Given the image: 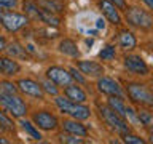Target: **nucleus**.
Here are the masks:
<instances>
[{"instance_id":"1","label":"nucleus","mask_w":153,"mask_h":144,"mask_svg":"<svg viewBox=\"0 0 153 144\" xmlns=\"http://www.w3.org/2000/svg\"><path fill=\"white\" fill-rule=\"evenodd\" d=\"M99 112H100V117L104 118V122L108 125V128L113 130L115 133L121 134V136H123V134H126V133H129L128 122L123 117H120V115L115 112L113 109H110L108 106H102V107H99Z\"/></svg>"},{"instance_id":"2","label":"nucleus","mask_w":153,"mask_h":144,"mask_svg":"<svg viewBox=\"0 0 153 144\" xmlns=\"http://www.w3.org/2000/svg\"><path fill=\"white\" fill-rule=\"evenodd\" d=\"M0 106L13 117H22L27 112L26 103L16 93H0Z\"/></svg>"},{"instance_id":"3","label":"nucleus","mask_w":153,"mask_h":144,"mask_svg":"<svg viewBox=\"0 0 153 144\" xmlns=\"http://www.w3.org/2000/svg\"><path fill=\"white\" fill-rule=\"evenodd\" d=\"M56 106L64 114L74 117L75 120H86V118H89V115H91L89 107H86V106H83L81 103H72V101L64 99V98H56Z\"/></svg>"},{"instance_id":"4","label":"nucleus","mask_w":153,"mask_h":144,"mask_svg":"<svg viewBox=\"0 0 153 144\" xmlns=\"http://www.w3.org/2000/svg\"><path fill=\"white\" fill-rule=\"evenodd\" d=\"M128 94L136 104H142L147 107L153 106V94L147 85L140 83H129L128 85Z\"/></svg>"},{"instance_id":"5","label":"nucleus","mask_w":153,"mask_h":144,"mask_svg":"<svg viewBox=\"0 0 153 144\" xmlns=\"http://www.w3.org/2000/svg\"><path fill=\"white\" fill-rule=\"evenodd\" d=\"M126 19H128V22L131 24V26L139 27V29H150L152 24H153V19L150 16V13L145 11V10L137 8V7L128 8Z\"/></svg>"},{"instance_id":"6","label":"nucleus","mask_w":153,"mask_h":144,"mask_svg":"<svg viewBox=\"0 0 153 144\" xmlns=\"http://www.w3.org/2000/svg\"><path fill=\"white\" fill-rule=\"evenodd\" d=\"M29 22V18L26 14L19 13H0V24L7 29L8 32H18L22 27H26Z\"/></svg>"},{"instance_id":"7","label":"nucleus","mask_w":153,"mask_h":144,"mask_svg":"<svg viewBox=\"0 0 153 144\" xmlns=\"http://www.w3.org/2000/svg\"><path fill=\"white\" fill-rule=\"evenodd\" d=\"M97 90L104 94H108V96H117V98H121L123 99V91H121V86H120L117 82L110 77H100L97 80Z\"/></svg>"},{"instance_id":"8","label":"nucleus","mask_w":153,"mask_h":144,"mask_svg":"<svg viewBox=\"0 0 153 144\" xmlns=\"http://www.w3.org/2000/svg\"><path fill=\"white\" fill-rule=\"evenodd\" d=\"M124 67L131 70L136 75H147L148 74V66L147 62L137 55H128L124 58Z\"/></svg>"},{"instance_id":"9","label":"nucleus","mask_w":153,"mask_h":144,"mask_svg":"<svg viewBox=\"0 0 153 144\" xmlns=\"http://www.w3.org/2000/svg\"><path fill=\"white\" fill-rule=\"evenodd\" d=\"M33 123L40 130H45V131L57 128V118L46 110H40V112L33 114Z\"/></svg>"},{"instance_id":"10","label":"nucleus","mask_w":153,"mask_h":144,"mask_svg":"<svg viewBox=\"0 0 153 144\" xmlns=\"http://www.w3.org/2000/svg\"><path fill=\"white\" fill-rule=\"evenodd\" d=\"M46 77L53 82V83L61 85V86H67V85H70V82H72V75L59 66L50 67V69L46 70Z\"/></svg>"},{"instance_id":"11","label":"nucleus","mask_w":153,"mask_h":144,"mask_svg":"<svg viewBox=\"0 0 153 144\" xmlns=\"http://www.w3.org/2000/svg\"><path fill=\"white\" fill-rule=\"evenodd\" d=\"M18 88L22 91L24 94H29V96H33V98H42L43 96V90H42V85L33 82L30 79H22L18 82Z\"/></svg>"},{"instance_id":"12","label":"nucleus","mask_w":153,"mask_h":144,"mask_svg":"<svg viewBox=\"0 0 153 144\" xmlns=\"http://www.w3.org/2000/svg\"><path fill=\"white\" fill-rule=\"evenodd\" d=\"M99 7H100V10H102V13L105 14V18H107L112 24H115V26L121 24V16H120L118 10L113 3H110L108 0H100Z\"/></svg>"},{"instance_id":"13","label":"nucleus","mask_w":153,"mask_h":144,"mask_svg":"<svg viewBox=\"0 0 153 144\" xmlns=\"http://www.w3.org/2000/svg\"><path fill=\"white\" fill-rule=\"evenodd\" d=\"M76 66L85 75H89V77H100L104 74V67L96 61H78Z\"/></svg>"},{"instance_id":"14","label":"nucleus","mask_w":153,"mask_h":144,"mask_svg":"<svg viewBox=\"0 0 153 144\" xmlns=\"http://www.w3.org/2000/svg\"><path fill=\"white\" fill-rule=\"evenodd\" d=\"M64 93L67 96V99L72 103H81L83 104L86 101V93L80 88L78 85H67V88L64 90Z\"/></svg>"},{"instance_id":"15","label":"nucleus","mask_w":153,"mask_h":144,"mask_svg":"<svg viewBox=\"0 0 153 144\" xmlns=\"http://www.w3.org/2000/svg\"><path fill=\"white\" fill-rule=\"evenodd\" d=\"M37 7L54 14H59L64 11V3L59 2V0H37Z\"/></svg>"},{"instance_id":"16","label":"nucleus","mask_w":153,"mask_h":144,"mask_svg":"<svg viewBox=\"0 0 153 144\" xmlns=\"http://www.w3.org/2000/svg\"><path fill=\"white\" fill-rule=\"evenodd\" d=\"M62 128L65 130L67 133H72V134H76V136H81L85 138L88 134V130L85 128V125H81L80 122H72V120H64L62 122Z\"/></svg>"},{"instance_id":"17","label":"nucleus","mask_w":153,"mask_h":144,"mask_svg":"<svg viewBox=\"0 0 153 144\" xmlns=\"http://www.w3.org/2000/svg\"><path fill=\"white\" fill-rule=\"evenodd\" d=\"M19 70L21 66L11 58H0V72H3L5 75H16Z\"/></svg>"},{"instance_id":"18","label":"nucleus","mask_w":153,"mask_h":144,"mask_svg":"<svg viewBox=\"0 0 153 144\" xmlns=\"http://www.w3.org/2000/svg\"><path fill=\"white\" fill-rule=\"evenodd\" d=\"M118 42H120V46H121L123 50H134L136 45H137L136 37H134L131 32H128V31H121V32H120Z\"/></svg>"},{"instance_id":"19","label":"nucleus","mask_w":153,"mask_h":144,"mask_svg":"<svg viewBox=\"0 0 153 144\" xmlns=\"http://www.w3.org/2000/svg\"><path fill=\"white\" fill-rule=\"evenodd\" d=\"M59 51L64 53V55H67V56H72V58H76L80 55L78 48H76V45H75V42L70 40V38H64V40L59 43Z\"/></svg>"},{"instance_id":"20","label":"nucleus","mask_w":153,"mask_h":144,"mask_svg":"<svg viewBox=\"0 0 153 144\" xmlns=\"http://www.w3.org/2000/svg\"><path fill=\"white\" fill-rule=\"evenodd\" d=\"M108 107L113 109L115 112L120 115V117L126 118V109H128V106L124 104V101H123L121 98H117V96H110V99H108Z\"/></svg>"},{"instance_id":"21","label":"nucleus","mask_w":153,"mask_h":144,"mask_svg":"<svg viewBox=\"0 0 153 144\" xmlns=\"http://www.w3.org/2000/svg\"><path fill=\"white\" fill-rule=\"evenodd\" d=\"M38 19H40L42 22H46L48 26H53V27H56V26H59V22H61V19L56 16L54 13H50V11H45V10H38Z\"/></svg>"},{"instance_id":"22","label":"nucleus","mask_w":153,"mask_h":144,"mask_svg":"<svg viewBox=\"0 0 153 144\" xmlns=\"http://www.w3.org/2000/svg\"><path fill=\"white\" fill-rule=\"evenodd\" d=\"M19 125H21L24 131L30 134V136H32L33 139H35V141H40V139H42L40 131H38V130H37L35 127H33V125H32L30 122H27V120H21V123H19Z\"/></svg>"},{"instance_id":"23","label":"nucleus","mask_w":153,"mask_h":144,"mask_svg":"<svg viewBox=\"0 0 153 144\" xmlns=\"http://www.w3.org/2000/svg\"><path fill=\"white\" fill-rule=\"evenodd\" d=\"M8 53L11 56H18V58H27V51H26V48H22L21 45H19L18 42H14L11 43V45L8 46Z\"/></svg>"},{"instance_id":"24","label":"nucleus","mask_w":153,"mask_h":144,"mask_svg":"<svg viewBox=\"0 0 153 144\" xmlns=\"http://www.w3.org/2000/svg\"><path fill=\"white\" fill-rule=\"evenodd\" d=\"M137 120H140V123L147 128H150L152 123H153V117L148 110H140V112L137 114Z\"/></svg>"},{"instance_id":"25","label":"nucleus","mask_w":153,"mask_h":144,"mask_svg":"<svg viewBox=\"0 0 153 144\" xmlns=\"http://www.w3.org/2000/svg\"><path fill=\"white\" fill-rule=\"evenodd\" d=\"M24 10H26V13L29 14V16H32L33 19H38V8L37 7V3H33V2H24Z\"/></svg>"},{"instance_id":"26","label":"nucleus","mask_w":153,"mask_h":144,"mask_svg":"<svg viewBox=\"0 0 153 144\" xmlns=\"http://www.w3.org/2000/svg\"><path fill=\"white\" fill-rule=\"evenodd\" d=\"M117 56V51H115V46H105L102 48V51L99 53V58L100 59H104V61H110V59H113V58Z\"/></svg>"},{"instance_id":"27","label":"nucleus","mask_w":153,"mask_h":144,"mask_svg":"<svg viewBox=\"0 0 153 144\" xmlns=\"http://www.w3.org/2000/svg\"><path fill=\"white\" fill-rule=\"evenodd\" d=\"M59 138H61L62 142H69V144H81V142H83V139H81L80 136L72 134V133H69V134H64V133H62Z\"/></svg>"},{"instance_id":"28","label":"nucleus","mask_w":153,"mask_h":144,"mask_svg":"<svg viewBox=\"0 0 153 144\" xmlns=\"http://www.w3.org/2000/svg\"><path fill=\"white\" fill-rule=\"evenodd\" d=\"M18 88L11 82H2L0 83V93H16Z\"/></svg>"},{"instance_id":"29","label":"nucleus","mask_w":153,"mask_h":144,"mask_svg":"<svg viewBox=\"0 0 153 144\" xmlns=\"http://www.w3.org/2000/svg\"><path fill=\"white\" fill-rule=\"evenodd\" d=\"M16 5H18V0H0V10L2 11L16 8Z\"/></svg>"},{"instance_id":"30","label":"nucleus","mask_w":153,"mask_h":144,"mask_svg":"<svg viewBox=\"0 0 153 144\" xmlns=\"http://www.w3.org/2000/svg\"><path fill=\"white\" fill-rule=\"evenodd\" d=\"M42 86L45 88V91H46V93H50V94H53V96H56V94H57V88L54 86V83H53V82H51L50 79H48L46 82H43V83H42Z\"/></svg>"},{"instance_id":"31","label":"nucleus","mask_w":153,"mask_h":144,"mask_svg":"<svg viewBox=\"0 0 153 144\" xmlns=\"http://www.w3.org/2000/svg\"><path fill=\"white\" fill-rule=\"evenodd\" d=\"M123 136H124V142H128V144H143V142H145L142 138L134 136V134H129V133L123 134Z\"/></svg>"},{"instance_id":"32","label":"nucleus","mask_w":153,"mask_h":144,"mask_svg":"<svg viewBox=\"0 0 153 144\" xmlns=\"http://www.w3.org/2000/svg\"><path fill=\"white\" fill-rule=\"evenodd\" d=\"M0 125H3L5 128H8V130H14V125H13V122L10 120L7 115H5L2 110H0Z\"/></svg>"},{"instance_id":"33","label":"nucleus","mask_w":153,"mask_h":144,"mask_svg":"<svg viewBox=\"0 0 153 144\" xmlns=\"http://www.w3.org/2000/svg\"><path fill=\"white\" fill-rule=\"evenodd\" d=\"M70 75H72V79H75L76 82H78V83H85V82H86V80H85V77L81 75L76 69H74V67L70 69Z\"/></svg>"},{"instance_id":"34","label":"nucleus","mask_w":153,"mask_h":144,"mask_svg":"<svg viewBox=\"0 0 153 144\" xmlns=\"http://www.w3.org/2000/svg\"><path fill=\"white\" fill-rule=\"evenodd\" d=\"M108 2L113 3L117 8H121V10L126 8V0H108Z\"/></svg>"},{"instance_id":"35","label":"nucleus","mask_w":153,"mask_h":144,"mask_svg":"<svg viewBox=\"0 0 153 144\" xmlns=\"http://www.w3.org/2000/svg\"><path fill=\"white\" fill-rule=\"evenodd\" d=\"M96 27H97V29H104L105 27V22H104L102 18H99L97 21H96Z\"/></svg>"},{"instance_id":"36","label":"nucleus","mask_w":153,"mask_h":144,"mask_svg":"<svg viewBox=\"0 0 153 144\" xmlns=\"http://www.w3.org/2000/svg\"><path fill=\"white\" fill-rule=\"evenodd\" d=\"M5 48H7V42H5L3 37H0V51L5 50Z\"/></svg>"},{"instance_id":"37","label":"nucleus","mask_w":153,"mask_h":144,"mask_svg":"<svg viewBox=\"0 0 153 144\" xmlns=\"http://www.w3.org/2000/svg\"><path fill=\"white\" fill-rule=\"evenodd\" d=\"M142 2L147 5V8H150V10L153 8V0H142Z\"/></svg>"}]
</instances>
